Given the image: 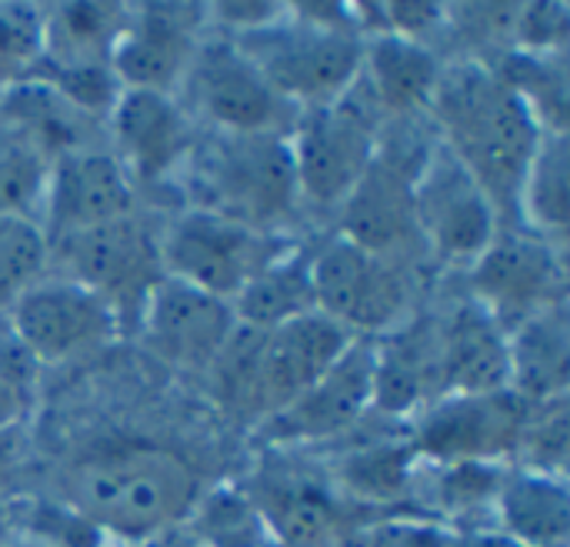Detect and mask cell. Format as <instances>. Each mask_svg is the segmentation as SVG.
<instances>
[{
  "label": "cell",
  "mask_w": 570,
  "mask_h": 547,
  "mask_svg": "<svg viewBox=\"0 0 570 547\" xmlns=\"http://www.w3.org/2000/svg\"><path fill=\"white\" fill-rule=\"evenodd\" d=\"M431 117L438 140L478 177L498 214H514L521 177L544 127L531 107L484 60H461L441 70Z\"/></svg>",
  "instance_id": "1"
},
{
  "label": "cell",
  "mask_w": 570,
  "mask_h": 547,
  "mask_svg": "<svg viewBox=\"0 0 570 547\" xmlns=\"http://www.w3.org/2000/svg\"><path fill=\"white\" fill-rule=\"evenodd\" d=\"M200 498L190 465L164 448L117 445L97 451L70 475V511L97 535L150 541L187 521Z\"/></svg>",
  "instance_id": "2"
},
{
  "label": "cell",
  "mask_w": 570,
  "mask_h": 547,
  "mask_svg": "<svg viewBox=\"0 0 570 547\" xmlns=\"http://www.w3.org/2000/svg\"><path fill=\"white\" fill-rule=\"evenodd\" d=\"M354 341L351 331L317 311L271 331L237 324L207 374L214 378L220 408L267 421L321 381Z\"/></svg>",
  "instance_id": "3"
},
{
  "label": "cell",
  "mask_w": 570,
  "mask_h": 547,
  "mask_svg": "<svg viewBox=\"0 0 570 547\" xmlns=\"http://www.w3.org/2000/svg\"><path fill=\"white\" fill-rule=\"evenodd\" d=\"M230 40L301 110L341 97L361 77L364 64V33L354 7L344 3L284 7L274 20Z\"/></svg>",
  "instance_id": "4"
},
{
  "label": "cell",
  "mask_w": 570,
  "mask_h": 547,
  "mask_svg": "<svg viewBox=\"0 0 570 547\" xmlns=\"http://www.w3.org/2000/svg\"><path fill=\"white\" fill-rule=\"evenodd\" d=\"M194 207L274 234L297 204L291 140L281 134H214L187 157Z\"/></svg>",
  "instance_id": "5"
},
{
  "label": "cell",
  "mask_w": 570,
  "mask_h": 547,
  "mask_svg": "<svg viewBox=\"0 0 570 547\" xmlns=\"http://www.w3.org/2000/svg\"><path fill=\"white\" fill-rule=\"evenodd\" d=\"M384 114L357 77L341 97L304 107L291 130L301 201L341 207L381 150Z\"/></svg>",
  "instance_id": "6"
},
{
  "label": "cell",
  "mask_w": 570,
  "mask_h": 547,
  "mask_svg": "<svg viewBox=\"0 0 570 547\" xmlns=\"http://www.w3.org/2000/svg\"><path fill=\"white\" fill-rule=\"evenodd\" d=\"M53 261L60 264V277L100 297L120 328H137L150 291L167 274L160 234L137 214L50 241V264Z\"/></svg>",
  "instance_id": "7"
},
{
  "label": "cell",
  "mask_w": 570,
  "mask_h": 547,
  "mask_svg": "<svg viewBox=\"0 0 570 547\" xmlns=\"http://www.w3.org/2000/svg\"><path fill=\"white\" fill-rule=\"evenodd\" d=\"M287 247L277 234L190 207L160 234L164 271L214 297L234 301Z\"/></svg>",
  "instance_id": "8"
},
{
  "label": "cell",
  "mask_w": 570,
  "mask_h": 547,
  "mask_svg": "<svg viewBox=\"0 0 570 547\" xmlns=\"http://www.w3.org/2000/svg\"><path fill=\"white\" fill-rule=\"evenodd\" d=\"M411 201L417 241L451 264H471L501 231L488 191L438 137L414 170Z\"/></svg>",
  "instance_id": "9"
},
{
  "label": "cell",
  "mask_w": 570,
  "mask_h": 547,
  "mask_svg": "<svg viewBox=\"0 0 570 547\" xmlns=\"http://www.w3.org/2000/svg\"><path fill=\"white\" fill-rule=\"evenodd\" d=\"M314 311L351 331L354 338L384 334L407 311V281L401 267L354 241L334 234L317 251H307Z\"/></svg>",
  "instance_id": "10"
},
{
  "label": "cell",
  "mask_w": 570,
  "mask_h": 547,
  "mask_svg": "<svg viewBox=\"0 0 570 547\" xmlns=\"http://www.w3.org/2000/svg\"><path fill=\"white\" fill-rule=\"evenodd\" d=\"M184 87L194 114L210 120L217 134L291 137L301 117V107L284 100L230 37L200 40Z\"/></svg>",
  "instance_id": "11"
},
{
  "label": "cell",
  "mask_w": 570,
  "mask_h": 547,
  "mask_svg": "<svg viewBox=\"0 0 570 547\" xmlns=\"http://www.w3.org/2000/svg\"><path fill=\"white\" fill-rule=\"evenodd\" d=\"M471 301L504 331L568 301V271L561 244L538 234L498 231L494 241L468 264Z\"/></svg>",
  "instance_id": "12"
},
{
  "label": "cell",
  "mask_w": 570,
  "mask_h": 547,
  "mask_svg": "<svg viewBox=\"0 0 570 547\" xmlns=\"http://www.w3.org/2000/svg\"><path fill=\"white\" fill-rule=\"evenodd\" d=\"M3 314L33 364L77 361L110 344L120 331L110 307L67 277H40Z\"/></svg>",
  "instance_id": "13"
},
{
  "label": "cell",
  "mask_w": 570,
  "mask_h": 547,
  "mask_svg": "<svg viewBox=\"0 0 570 547\" xmlns=\"http://www.w3.org/2000/svg\"><path fill=\"white\" fill-rule=\"evenodd\" d=\"M234 331L237 318L230 301L214 297L170 274H164V281L150 291L137 318V334L144 348L167 368L187 374H207L224 354Z\"/></svg>",
  "instance_id": "14"
},
{
  "label": "cell",
  "mask_w": 570,
  "mask_h": 547,
  "mask_svg": "<svg viewBox=\"0 0 570 547\" xmlns=\"http://www.w3.org/2000/svg\"><path fill=\"white\" fill-rule=\"evenodd\" d=\"M528 401L514 391L494 394H444L424 404L414 431V455L434 465L511 458L521 441Z\"/></svg>",
  "instance_id": "15"
},
{
  "label": "cell",
  "mask_w": 570,
  "mask_h": 547,
  "mask_svg": "<svg viewBox=\"0 0 570 547\" xmlns=\"http://www.w3.org/2000/svg\"><path fill=\"white\" fill-rule=\"evenodd\" d=\"M130 214H137V184L114 150L83 144L50 160L40 207L47 241H60Z\"/></svg>",
  "instance_id": "16"
},
{
  "label": "cell",
  "mask_w": 570,
  "mask_h": 547,
  "mask_svg": "<svg viewBox=\"0 0 570 547\" xmlns=\"http://www.w3.org/2000/svg\"><path fill=\"white\" fill-rule=\"evenodd\" d=\"M204 10L187 3H150L127 10L110 53V70L127 90L177 94L200 47Z\"/></svg>",
  "instance_id": "17"
},
{
  "label": "cell",
  "mask_w": 570,
  "mask_h": 547,
  "mask_svg": "<svg viewBox=\"0 0 570 547\" xmlns=\"http://www.w3.org/2000/svg\"><path fill=\"white\" fill-rule=\"evenodd\" d=\"M110 117L114 154L134 184H157L187 164L197 144L194 114L170 94L120 90Z\"/></svg>",
  "instance_id": "18"
},
{
  "label": "cell",
  "mask_w": 570,
  "mask_h": 547,
  "mask_svg": "<svg viewBox=\"0 0 570 547\" xmlns=\"http://www.w3.org/2000/svg\"><path fill=\"white\" fill-rule=\"evenodd\" d=\"M371 378H374V344L367 338H357L321 381H314L284 411L261 421L264 441L307 445L347 431L371 408Z\"/></svg>",
  "instance_id": "19"
},
{
  "label": "cell",
  "mask_w": 570,
  "mask_h": 547,
  "mask_svg": "<svg viewBox=\"0 0 570 547\" xmlns=\"http://www.w3.org/2000/svg\"><path fill=\"white\" fill-rule=\"evenodd\" d=\"M414 170L417 167H407L404 157L387 154L384 140H381L377 157L371 160V167L364 170L357 187L341 204V231L337 234L377 257H387V261L404 254L411 247V241H417L414 201H411Z\"/></svg>",
  "instance_id": "20"
},
{
  "label": "cell",
  "mask_w": 570,
  "mask_h": 547,
  "mask_svg": "<svg viewBox=\"0 0 570 547\" xmlns=\"http://www.w3.org/2000/svg\"><path fill=\"white\" fill-rule=\"evenodd\" d=\"M438 398L511 391L508 331L474 301L461 304L434 334Z\"/></svg>",
  "instance_id": "21"
},
{
  "label": "cell",
  "mask_w": 570,
  "mask_h": 547,
  "mask_svg": "<svg viewBox=\"0 0 570 547\" xmlns=\"http://www.w3.org/2000/svg\"><path fill=\"white\" fill-rule=\"evenodd\" d=\"M271 541L281 547H331L337 535V501L334 495L301 475H264L247 488Z\"/></svg>",
  "instance_id": "22"
},
{
  "label": "cell",
  "mask_w": 570,
  "mask_h": 547,
  "mask_svg": "<svg viewBox=\"0 0 570 547\" xmlns=\"http://www.w3.org/2000/svg\"><path fill=\"white\" fill-rule=\"evenodd\" d=\"M441 70L444 67L428 43H417L397 33H374L364 40L361 80L371 90L384 117L428 110L434 100Z\"/></svg>",
  "instance_id": "23"
},
{
  "label": "cell",
  "mask_w": 570,
  "mask_h": 547,
  "mask_svg": "<svg viewBox=\"0 0 570 547\" xmlns=\"http://www.w3.org/2000/svg\"><path fill=\"white\" fill-rule=\"evenodd\" d=\"M511 391L528 404L568 398L570 324L568 301L508 331Z\"/></svg>",
  "instance_id": "24"
},
{
  "label": "cell",
  "mask_w": 570,
  "mask_h": 547,
  "mask_svg": "<svg viewBox=\"0 0 570 547\" xmlns=\"http://www.w3.org/2000/svg\"><path fill=\"white\" fill-rule=\"evenodd\" d=\"M501 535L518 547H564L570 535V495L561 475L518 468L504 475L494 498Z\"/></svg>",
  "instance_id": "25"
},
{
  "label": "cell",
  "mask_w": 570,
  "mask_h": 547,
  "mask_svg": "<svg viewBox=\"0 0 570 547\" xmlns=\"http://www.w3.org/2000/svg\"><path fill=\"white\" fill-rule=\"evenodd\" d=\"M127 10L107 3H63L43 10V57L37 67L110 64Z\"/></svg>",
  "instance_id": "26"
},
{
  "label": "cell",
  "mask_w": 570,
  "mask_h": 547,
  "mask_svg": "<svg viewBox=\"0 0 570 547\" xmlns=\"http://www.w3.org/2000/svg\"><path fill=\"white\" fill-rule=\"evenodd\" d=\"M234 318L240 328L271 331L314 311L311 264L307 251L287 247L274 264H267L234 301Z\"/></svg>",
  "instance_id": "27"
},
{
  "label": "cell",
  "mask_w": 570,
  "mask_h": 547,
  "mask_svg": "<svg viewBox=\"0 0 570 547\" xmlns=\"http://www.w3.org/2000/svg\"><path fill=\"white\" fill-rule=\"evenodd\" d=\"M570 147L568 130H544L541 144L518 187V214L528 221L531 234L558 244L570 221Z\"/></svg>",
  "instance_id": "28"
},
{
  "label": "cell",
  "mask_w": 570,
  "mask_h": 547,
  "mask_svg": "<svg viewBox=\"0 0 570 547\" xmlns=\"http://www.w3.org/2000/svg\"><path fill=\"white\" fill-rule=\"evenodd\" d=\"M431 394H438L434 334L417 338L411 331L374 348L371 408L384 414H411Z\"/></svg>",
  "instance_id": "29"
},
{
  "label": "cell",
  "mask_w": 570,
  "mask_h": 547,
  "mask_svg": "<svg viewBox=\"0 0 570 547\" xmlns=\"http://www.w3.org/2000/svg\"><path fill=\"white\" fill-rule=\"evenodd\" d=\"M498 77L531 107L544 130H568V64L564 53L511 50L491 64Z\"/></svg>",
  "instance_id": "30"
},
{
  "label": "cell",
  "mask_w": 570,
  "mask_h": 547,
  "mask_svg": "<svg viewBox=\"0 0 570 547\" xmlns=\"http://www.w3.org/2000/svg\"><path fill=\"white\" fill-rule=\"evenodd\" d=\"M190 521V541L197 547H267L271 535L244 488H217L200 495Z\"/></svg>",
  "instance_id": "31"
},
{
  "label": "cell",
  "mask_w": 570,
  "mask_h": 547,
  "mask_svg": "<svg viewBox=\"0 0 570 547\" xmlns=\"http://www.w3.org/2000/svg\"><path fill=\"white\" fill-rule=\"evenodd\" d=\"M50 154L23 130L0 124V214L40 221Z\"/></svg>",
  "instance_id": "32"
},
{
  "label": "cell",
  "mask_w": 570,
  "mask_h": 547,
  "mask_svg": "<svg viewBox=\"0 0 570 547\" xmlns=\"http://www.w3.org/2000/svg\"><path fill=\"white\" fill-rule=\"evenodd\" d=\"M50 267V241L33 217L0 214V311L27 294Z\"/></svg>",
  "instance_id": "33"
},
{
  "label": "cell",
  "mask_w": 570,
  "mask_h": 547,
  "mask_svg": "<svg viewBox=\"0 0 570 547\" xmlns=\"http://www.w3.org/2000/svg\"><path fill=\"white\" fill-rule=\"evenodd\" d=\"M414 465L417 455L411 445H381L367 448L361 455H351L341 468V485L364 501H394L414 485Z\"/></svg>",
  "instance_id": "34"
},
{
  "label": "cell",
  "mask_w": 570,
  "mask_h": 547,
  "mask_svg": "<svg viewBox=\"0 0 570 547\" xmlns=\"http://www.w3.org/2000/svg\"><path fill=\"white\" fill-rule=\"evenodd\" d=\"M43 57V10L0 3V90L27 80Z\"/></svg>",
  "instance_id": "35"
},
{
  "label": "cell",
  "mask_w": 570,
  "mask_h": 547,
  "mask_svg": "<svg viewBox=\"0 0 570 547\" xmlns=\"http://www.w3.org/2000/svg\"><path fill=\"white\" fill-rule=\"evenodd\" d=\"M568 398L531 404L521 441H518V458H524L521 468L544 471V475H561L564 478V458H568Z\"/></svg>",
  "instance_id": "36"
},
{
  "label": "cell",
  "mask_w": 570,
  "mask_h": 547,
  "mask_svg": "<svg viewBox=\"0 0 570 547\" xmlns=\"http://www.w3.org/2000/svg\"><path fill=\"white\" fill-rule=\"evenodd\" d=\"M504 471L491 461H454L438 465L434 475V505L448 515H471L494 505Z\"/></svg>",
  "instance_id": "37"
},
{
  "label": "cell",
  "mask_w": 570,
  "mask_h": 547,
  "mask_svg": "<svg viewBox=\"0 0 570 547\" xmlns=\"http://www.w3.org/2000/svg\"><path fill=\"white\" fill-rule=\"evenodd\" d=\"M458 535L428 518H384L364 531L367 547H454Z\"/></svg>",
  "instance_id": "38"
},
{
  "label": "cell",
  "mask_w": 570,
  "mask_h": 547,
  "mask_svg": "<svg viewBox=\"0 0 570 547\" xmlns=\"http://www.w3.org/2000/svg\"><path fill=\"white\" fill-rule=\"evenodd\" d=\"M454 547H518L511 538H504L501 531L494 535H458Z\"/></svg>",
  "instance_id": "39"
},
{
  "label": "cell",
  "mask_w": 570,
  "mask_h": 547,
  "mask_svg": "<svg viewBox=\"0 0 570 547\" xmlns=\"http://www.w3.org/2000/svg\"><path fill=\"white\" fill-rule=\"evenodd\" d=\"M167 547H197L190 538H184V541H167Z\"/></svg>",
  "instance_id": "40"
}]
</instances>
